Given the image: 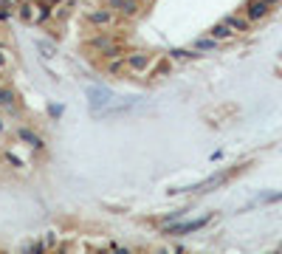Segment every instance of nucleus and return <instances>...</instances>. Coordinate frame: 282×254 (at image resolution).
<instances>
[{"label":"nucleus","instance_id":"25","mask_svg":"<svg viewBox=\"0 0 282 254\" xmlns=\"http://www.w3.org/2000/svg\"><path fill=\"white\" fill-rule=\"evenodd\" d=\"M262 3H268V6H271V9H274V6H280V3H282V0H262Z\"/></svg>","mask_w":282,"mask_h":254},{"label":"nucleus","instance_id":"16","mask_svg":"<svg viewBox=\"0 0 282 254\" xmlns=\"http://www.w3.org/2000/svg\"><path fill=\"white\" fill-rule=\"evenodd\" d=\"M167 57L172 59V62H189V59H198L201 54H198L195 48H169Z\"/></svg>","mask_w":282,"mask_h":254},{"label":"nucleus","instance_id":"24","mask_svg":"<svg viewBox=\"0 0 282 254\" xmlns=\"http://www.w3.org/2000/svg\"><path fill=\"white\" fill-rule=\"evenodd\" d=\"M113 254H135V252H130V249H113Z\"/></svg>","mask_w":282,"mask_h":254},{"label":"nucleus","instance_id":"5","mask_svg":"<svg viewBox=\"0 0 282 254\" xmlns=\"http://www.w3.org/2000/svg\"><path fill=\"white\" fill-rule=\"evenodd\" d=\"M209 220H212V215H203V218H198V220H172V223H164L161 229H164V234H172V237H178V234H189V231L203 229Z\"/></svg>","mask_w":282,"mask_h":254},{"label":"nucleus","instance_id":"4","mask_svg":"<svg viewBox=\"0 0 282 254\" xmlns=\"http://www.w3.org/2000/svg\"><path fill=\"white\" fill-rule=\"evenodd\" d=\"M158 54L153 51H130L127 54V76H147Z\"/></svg>","mask_w":282,"mask_h":254},{"label":"nucleus","instance_id":"2","mask_svg":"<svg viewBox=\"0 0 282 254\" xmlns=\"http://www.w3.org/2000/svg\"><path fill=\"white\" fill-rule=\"evenodd\" d=\"M85 96H88V102H90V110H93V116H99L102 110H107L119 96L107 88V85H88L85 88Z\"/></svg>","mask_w":282,"mask_h":254},{"label":"nucleus","instance_id":"23","mask_svg":"<svg viewBox=\"0 0 282 254\" xmlns=\"http://www.w3.org/2000/svg\"><path fill=\"white\" fill-rule=\"evenodd\" d=\"M9 14H11V9H0V20H9Z\"/></svg>","mask_w":282,"mask_h":254},{"label":"nucleus","instance_id":"29","mask_svg":"<svg viewBox=\"0 0 282 254\" xmlns=\"http://www.w3.org/2000/svg\"><path fill=\"white\" fill-rule=\"evenodd\" d=\"M141 3H153V0H141Z\"/></svg>","mask_w":282,"mask_h":254},{"label":"nucleus","instance_id":"28","mask_svg":"<svg viewBox=\"0 0 282 254\" xmlns=\"http://www.w3.org/2000/svg\"><path fill=\"white\" fill-rule=\"evenodd\" d=\"M0 167H3V152H0Z\"/></svg>","mask_w":282,"mask_h":254},{"label":"nucleus","instance_id":"22","mask_svg":"<svg viewBox=\"0 0 282 254\" xmlns=\"http://www.w3.org/2000/svg\"><path fill=\"white\" fill-rule=\"evenodd\" d=\"M153 254H180V252H172V246H158Z\"/></svg>","mask_w":282,"mask_h":254},{"label":"nucleus","instance_id":"9","mask_svg":"<svg viewBox=\"0 0 282 254\" xmlns=\"http://www.w3.org/2000/svg\"><path fill=\"white\" fill-rule=\"evenodd\" d=\"M102 71H104V76H127V54L102 59Z\"/></svg>","mask_w":282,"mask_h":254},{"label":"nucleus","instance_id":"7","mask_svg":"<svg viewBox=\"0 0 282 254\" xmlns=\"http://www.w3.org/2000/svg\"><path fill=\"white\" fill-rule=\"evenodd\" d=\"M14 139L20 141L23 147H28V150H45V141H43V136H37L31 127H17L14 130Z\"/></svg>","mask_w":282,"mask_h":254},{"label":"nucleus","instance_id":"17","mask_svg":"<svg viewBox=\"0 0 282 254\" xmlns=\"http://www.w3.org/2000/svg\"><path fill=\"white\" fill-rule=\"evenodd\" d=\"M0 107H6V110L17 107V93L11 91L9 85H3V82H0Z\"/></svg>","mask_w":282,"mask_h":254},{"label":"nucleus","instance_id":"13","mask_svg":"<svg viewBox=\"0 0 282 254\" xmlns=\"http://www.w3.org/2000/svg\"><path fill=\"white\" fill-rule=\"evenodd\" d=\"M192 48H195L198 54H212V51H217V48H220V43H217L214 37L203 34V37H198V40L192 43Z\"/></svg>","mask_w":282,"mask_h":254},{"label":"nucleus","instance_id":"14","mask_svg":"<svg viewBox=\"0 0 282 254\" xmlns=\"http://www.w3.org/2000/svg\"><path fill=\"white\" fill-rule=\"evenodd\" d=\"M209 37H214V40H217V43H229V40H234V31H231V28H229V25L223 23V20H220V23H214L212 28H209Z\"/></svg>","mask_w":282,"mask_h":254},{"label":"nucleus","instance_id":"27","mask_svg":"<svg viewBox=\"0 0 282 254\" xmlns=\"http://www.w3.org/2000/svg\"><path fill=\"white\" fill-rule=\"evenodd\" d=\"M135 254H153V252H135Z\"/></svg>","mask_w":282,"mask_h":254},{"label":"nucleus","instance_id":"12","mask_svg":"<svg viewBox=\"0 0 282 254\" xmlns=\"http://www.w3.org/2000/svg\"><path fill=\"white\" fill-rule=\"evenodd\" d=\"M223 23L229 25V28H231L234 34H248V31H251V23H248L246 14H226Z\"/></svg>","mask_w":282,"mask_h":254},{"label":"nucleus","instance_id":"11","mask_svg":"<svg viewBox=\"0 0 282 254\" xmlns=\"http://www.w3.org/2000/svg\"><path fill=\"white\" fill-rule=\"evenodd\" d=\"M17 20L28 25H37V0H23L17 6Z\"/></svg>","mask_w":282,"mask_h":254},{"label":"nucleus","instance_id":"15","mask_svg":"<svg viewBox=\"0 0 282 254\" xmlns=\"http://www.w3.org/2000/svg\"><path fill=\"white\" fill-rule=\"evenodd\" d=\"M3 164H9V167H31V161H28L23 152H14V147H6V150H3Z\"/></svg>","mask_w":282,"mask_h":254},{"label":"nucleus","instance_id":"6","mask_svg":"<svg viewBox=\"0 0 282 254\" xmlns=\"http://www.w3.org/2000/svg\"><path fill=\"white\" fill-rule=\"evenodd\" d=\"M104 6L107 9H113V12L119 14V17H124V20H135L138 14H141V0H104Z\"/></svg>","mask_w":282,"mask_h":254},{"label":"nucleus","instance_id":"18","mask_svg":"<svg viewBox=\"0 0 282 254\" xmlns=\"http://www.w3.org/2000/svg\"><path fill=\"white\" fill-rule=\"evenodd\" d=\"M34 46H37V51H40V54H43L45 59H51L56 54V43L54 40H45V37H37V40H34Z\"/></svg>","mask_w":282,"mask_h":254},{"label":"nucleus","instance_id":"21","mask_svg":"<svg viewBox=\"0 0 282 254\" xmlns=\"http://www.w3.org/2000/svg\"><path fill=\"white\" fill-rule=\"evenodd\" d=\"M62 110H65L62 104H51V107H48V113H51V119H59V116H62Z\"/></svg>","mask_w":282,"mask_h":254},{"label":"nucleus","instance_id":"26","mask_svg":"<svg viewBox=\"0 0 282 254\" xmlns=\"http://www.w3.org/2000/svg\"><path fill=\"white\" fill-rule=\"evenodd\" d=\"M0 133H6V122L3 119H0Z\"/></svg>","mask_w":282,"mask_h":254},{"label":"nucleus","instance_id":"20","mask_svg":"<svg viewBox=\"0 0 282 254\" xmlns=\"http://www.w3.org/2000/svg\"><path fill=\"white\" fill-rule=\"evenodd\" d=\"M45 240H34V243H28L26 249H23V254H45Z\"/></svg>","mask_w":282,"mask_h":254},{"label":"nucleus","instance_id":"10","mask_svg":"<svg viewBox=\"0 0 282 254\" xmlns=\"http://www.w3.org/2000/svg\"><path fill=\"white\" fill-rule=\"evenodd\" d=\"M172 65H175V62H172L167 54H158L147 76H150V79H164V76H169V74H172Z\"/></svg>","mask_w":282,"mask_h":254},{"label":"nucleus","instance_id":"1","mask_svg":"<svg viewBox=\"0 0 282 254\" xmlns=\"http://www.w3.org/2000/svg\"><path fill=\"white\" fill-rule=\"evenodd\" d=\"M85 46H88V51L93 54V57H102V59H110V57L124 54L122 40H119L116 34H110V31H99L96 37H90Z\"/></svg>","mask_w":282,"mask_h":254},{"label":"nucleus","instance_id":"8","mask_svg":"<svg viewBox=\"0 0 282 254\" xmlns=\"http://www.w3.org/2000/svg\"><path fill=\"white\" fill-rule=\"evenodd\" d=\"M243 14L248 17V23L254 25V23H259V20H265V17H268L271 6H268V3H262V0H248L246 9H243Z\"/></svg>","mask_w":282,"mask_h":254},{"label":"nucleus","instance_id":"3","mask_svg":"<svg viewBox=\"0 0 282 254\" xmlns=\"http://www.w3.org/2000/svg\"><path fill=\"white\" fill-rule=\"evenodd\" d=\"M85 23H88L90 28L107 31V28H113V25L119 23V14L113 12V9H107V6H93V9L85 12Z\"/></svg>","mask_w":282,"mask_h":254},{"label":"nucleus","instance_id":"19","mask_svg":"<svg viewBox=\"0 0 282 254\" xmlns=\"http://www.w3.org/2000/svg\"><path fill=\"white\" fill-rule=\"evenodd\" d=\"M11 62H14V59H11V51L6 46H0V74H9Z\"/></svg>","mask_w":282,"mask_h":254}]
</instances>
